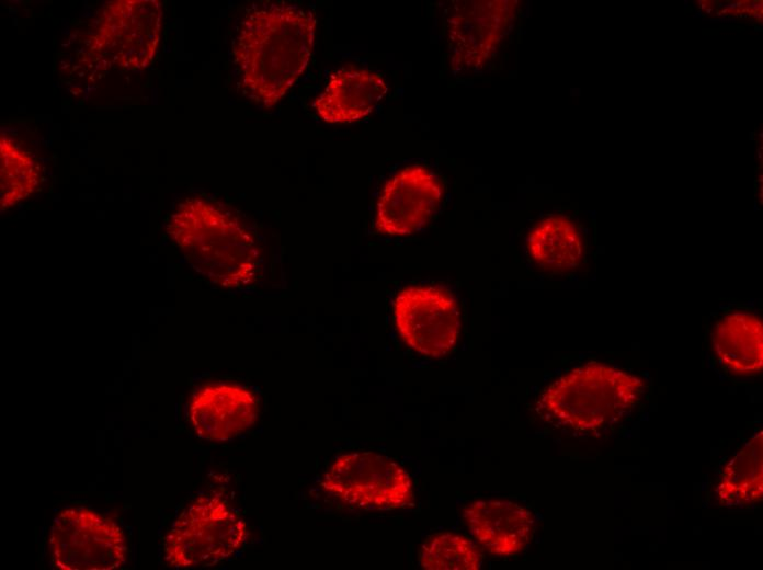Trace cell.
<instances>
[{
    "label": "cell",
    "mask_w": 763,
    "mask_h": 570,
    "mask_svg": "<svg viewBox=\"0 0 763 570\" xmlns=\"http://www.w3.org/2000/svg\"><path fill=\"white\" fill-rule=\"evenodd\" d=\"M316 11L295 2L263 1L241 20L232 54L252 100L277 104L299 80L312 55Z\"/></svg>",
    "instance_id": "cell-1"
},
{
    "label": "cell",
    "mask_w": 763,
    "mask_h": 570,
    "mask_svg": "<svg viewBox=\"0 0 763 570\" xmlns=\"http://www.w3.org/2000/svg\"><path fill=\"white\" fill-rule=\"evenodd\" d=\"M167 232L187 263L209 283L226 289L252 285L261 252L251 230L226 207L203 197L180 202Z\"/></svg>",
    "instance_id": "cell-2"
},
{
    "label": "cell",
    "mask_w": 763,
    "mask_h": 570,
    "mask_svg": "<svg viewBox=\"0 0 763 570\" xmlns=\"http://www.w3.org/2000/svg\"><path fill=\"white\" fill-rule=\"evenodd\" d=\"M644 389V380L634 374L589 363L548 385L538 399V408L567 429L596 431L623 420L640 400Z\"/></svg>",
    "instance_id": "cell-3"
},
{
    "label": "cell",
    "mask_w": 763,
    "mask_h": 570,
    "mask_svg": "<svg viewBox=\"0 0 763 570\" xmlns=\"http://www.w3.org/2000/svg\"><path fill=\"white\" fill-rule=\"evenodd\" d=\"M247 536L242 517L216 494L186 505L163 538L162 557L174 568L214 566L238 550Z\"/></svg>",
    "instance_id": "cell-4"
},
{
    "label": "cell",
    "mask_w": 763,
    "mask_h": 570,
    "mask_svg": "<svg viewBox=\"0 0 763 570\" xmlns=\"http://www.w3.org/2000/svg\"><path fill=\"white\" fill-rule=\"evenodd\" d=\"M49 557L60 570H111L126 559L122 527L111 517L78 506L59 512L48 536Z\"/></svg>",
    "instance_id": "cell-5"
},
{
    "label": "cell",
    "mask_w": 763,
    "mask_h": 570,
    "mask_svg": "<svg viewBox=\"0 0 763 570\" xmlns=\"http://www.w3.org/2000/svg\"><path fill=\"white\" fill-rule=\"evenodd\" d=\"M163 10L156 0H116L104 5L89 52L127 70L148 67L161 35Z\"/></svg>",
    "instance_id": "cell-6"
},
{
    "label": "cell",
    "mask_w": 763,
    "mask_h": 570,
    "mask_svg": "<svg viewBox=\"0 0 763 570\" xmlns=\"http://www.w3.org/2000/svg\"><path fill=\"white\" fill-rule=\"evenodd\" d=\"M321 486L341 502L362 509H398L413 500L407 470L394 459L369 451L335 457Z\"/></svg>",
    "instance_id": "cell-7"
},
{
    "label": "cell",
    "mask_w": 763,
    "mask_h": 570,
    "mask_svg": "<svg viewBox=\"0 0 763 570\" xmlns=\"http://www.w3.org/2000/svg\"><path fill=\"white\" fill-rule=\"evenodd\" d=\"M392 310L402 341L420 354L443 356L454 347L459 337V308L446 289L405 287L395 297Z\"/></svg>",
    "instance_id": "cell-8"
},
{
    "label": "cell",
    "mask_w": 763,
    "mask_h": 570,
    "mask_svg": "<svg viewBox=\"0 0 763 570\" xmlns=\"http://www.w3.org/2000/svg\"><path fill=\"white\" fill-rule=\"evenodd\" d=\"M516 1H458L447 20L452 68L474 71L494 55L516 11Z\"/></svg>",
    "instance_id": "cell-9"
},
{
    "label": "cell",
    "mask_w": 763,
    "mask_h": 570,
    "mask_svg": "<svg viewBox=\"0 0 763 570\" xmlns=\"http://www.w3.org/2000/svg\"><path fill=\"white\" fill-rule=\"evenodd\" d=\"M443 195L439 179L422 166L394 174L378 196L374 225L387 236H407L425 225Z\"/></svg>",
    "instance_id": "cell-10"
},
{
    "label": "cell",
    "mask_w": 763,
    "mask_h": 570,
    "mask_svg": "<svg viewBox=\"0 0 763 570\" xmlns=\"http://www.w3.org/2000/svg\"><path fill=\"white\" fill-rule=\"evenodd\" d=\"M259 414L253 391L234 383H209L191 395L187 421L194 433L208 441H227L251 428Z\"/></svg>",
    "instance_id": "cell-11"
},
{
    "label": "cell",
    "mask_w": 763,
    "mask_h": 570,
    "mask_svg": "<svg viewBox=\"0 0 763 570\" xmlns=\"http://www.w3.org/2000/svg\"><path fill=\"white\" fill-rule=\"evenodd\" d=\"M463 520L477 543L498 557L515 556L529 544L535 520L529 510L509 500H476Z\"/></svg>",
    "instance_id": "cell-12"
},
{
    "label": "cell",
    "mask_w": 763,
    "mask_h": 570,
    "mask_svg": "<svg viewBox=\"0 0 763 570\" xmlns=\"http://www.w3.org/2000/svg\"><path fill=\"white\" fill-rule=\"evenodd\" d=\"M387 90L388 84L380 72L343 67L330 76L314 106L327 123H351L369 114Z\"/></svg>",
    "instance_id": "cell-13"
},
{
    "label": "cell",
    "mask_w": 763,
    "mask_h": 570,
    "mask_svg": "<svg viewBox=\"0 0 763 570\" xmlns=\"http://www.w3.org/2000/svg\"><path fill=\"white\" fill-rule=\"evenodd\" d=\"M711 344L719 364L728 372L750 376L763 366V326L749 312H730L715 324Z\"/></svg>",
    "instance_id": "cell-14"
},
{
    "label": "cell",
    "mask_w": 763,
    "mask_h": 570,
    "mask_svg": "<svg viewBox=\"0 0 763 570\" xmlns=\"http://www.w3.org/2000/svg\"><path fill=\"white\" fill-rule=\"evenodd\" d=\"M526 246L533 261L550 271L577 267L584 253L580 229L569 218L557 215L540 219L531 229Z\"/></svg>",
    "instance_id": "cell-15"
},
{
    "label": "cell",
    "mask_w": 763,
    "mask_h": 570,
    "mask_svg": "<svg viewBox=\"0 0 763 570\" xmlns=\"http://www.w3.org/2000/svg\"><path fill=\"white\" fill-rule=\"evenodd\" d=\"M763 432L758 431L727 463L716 489L727 508H749L763 495Z\"/></svg>",
    "instance_id": "cell-16"
},
{
    "label": "cell",
    "mask_w": 763,
    "mask_h": 570,
    "mask_svg": "<svg viewBox=\"0 0 763 570\" xmlns=\"http://www.w3.org/2000/svg\"><path fill=\"white\" fill-rule=\"evenodd\" d=\"M42 171L38 162L12 137H0V203L5 210L29 198L38 189Z\"/></svg>",
    "instance_id": "cell-17"
},
{
    "label": "cell",
    "mask_w": 763,
    "mask_h": 570,
    "mask_svg": "<svg viewBox=\"0 0 763 570\" xmlns=\"http://www.w3.org/2000/svg\"><path fill=\"white\" fill-rule=\"evenodd\" d=\"M418 560L425 570H478L482 555L465 536L442 533L429 537L421 545Z\"/></svg>",
    "instance_id": "cell-18"
}]
</instances>
